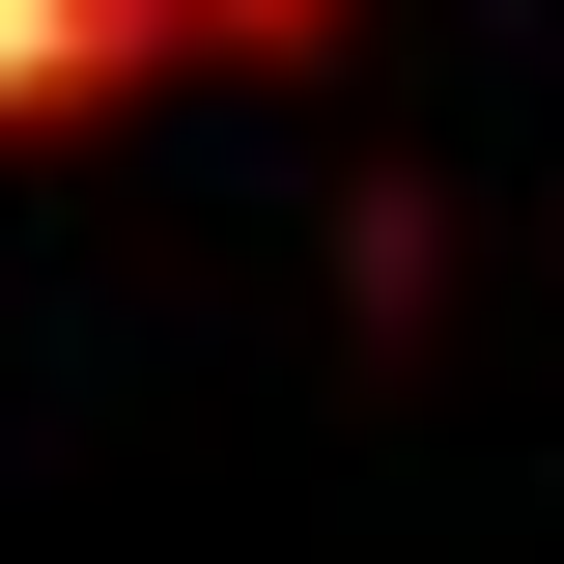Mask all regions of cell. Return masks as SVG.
<instances>
[{"instance_id": "obj_1", "label": "cell", "mask_w": 564, "mask_h": 564, "mask_svg": "<svg viewBox=\"0 0 564 564\" xmlns=\"http://www.w3.org/2000/svg\"><path fill=\"white\" fill-rule=\"evenodd\" d=\"M141 57V0H0V113H57V85Z\"/></svg>"}, {"instance_id": "obj_2", "label": "cell", "mask_w": 564, "mask_h": 564, "mask_svg": "<svg viewBox=\"0 0 564 564\" xmlns=\"http://www.w3.org/2000/svg\"><path fill=\"white\" fill-rule=\"evenodd\" d=\"M141 29H311V0H141Z\"/></svg>"}]
</instances>
